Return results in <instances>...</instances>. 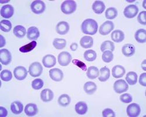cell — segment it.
I'll list each match as a JSON object with an SVG mask.
<instances>
[{"instance_id":"7c38bea8","label":"cell","mask_w":146,"mask_h":117,"mask_svg":"<svg viewBox=\"0 0 146 117\" xmlns=\"http://www.w3.org/2000/svg\"><path fill=\"white\" fill-rule=\"evenodd\" d=\"M14 74L16 79L18 80H23L28 74V72L26 68L23 66H18L14 70Z\"/></svg>"},{"instance_id":"4316f807","label":"cell","mask_w":146,"mask_h":117,"mask_svg":"<svg viewBox=\"0 0 146 117\" xmlns=\"http://www.w3.org/2000/svg\"><path fill=\"white\" fill-rule=\"evenodd\" d=\"M135 37L137 42L140 43H144L146 42V32L144 29L137 30L135 33Z\"/></svg>"},{"instance_id":"6da1fadb","label":"cell","mask_w":146,"mask_h":117,"mask_svg":"<svg viewBox=\"0 0 146 117\" xmlns=\"http://www.w3.org/2000/svg\"><path fill=\"white\" fill-rule=\"evenodd\" d=\"M98 28V23L92 19H86L83 21L81 25V31L84 34L86 35H95L97 32Z\"/></svg>"},{"instance_id":"83f0119b","label":"cell","mask_w":146,"mask_h":117,"mask_svg":"<svg viewBox=\"0 0 146 117\" xmlns=\"http://www.w3.org/2000/svg\"><path fill=\"white\" fill-rule=\"evenodd\" d=\"M100 76L98 79L101 82H105L107 81L110 77V70L106 67H102L100 69Z\"/></svg>"},{"instance_id":"7a4b0ae2","label":"cell","mask_w":146,"mask_h":117,"mask_svg":"<svg viewBox=\"0 0 146 117\" xmlns=\"http://www.w3.org/2000/svg\"><path fill=\"white\" fill-rule=\"evenodd\" d=\"M77 9V4L72 0H67L64 1L61 5V10L63 13L67 15H70L74 13Z\"/></svg>"},{"instance_id":"bcb514c9","label":"cell","mask_w":146,"mask_h":117,"mask_svg":"<svg viewBox=\"0 0 146 117\" xmlns=\"http://www.w3.org/2000/svg\"><path fill=\"white\" fill-rule=\"evenodd\" d=\"M139 83L140 85L145 87L146 86V73H142L139 78Z\"/></svg>"},{"instance_id":"8992f818","label":"cell","mask_w":146,"mask_h":117,"mask_svg":"<svg viewBox=\"0 0 146 117\" xmlns=\"http://www.w3.org/2000/svg\"><path fill=\"white\" fill-rule=\"evenodd\" d=\"M113 89L116 93L121 94L126 92L129 89V86L124 80H119L115 82Z\"/></svg>"},{"instance_id":"f6af8a7d","label":"cell","mask_w":146,"mask_h":117,"mask_svg":"<svg viewBox=\"0 0 146 117\" xmlns=\"http://www.w3.org/2000/svg\"><path fill=\"white\" fill-rule=\"evenodd\" d=\"M72 63L74 64L77 66L78 67H79L80 68H81L82 70H84V71H86L87 70V67H86V65L83 62H81V61H79L78 60H76V59H74L72 60Z\"/></svg>"},{"instance_id":"603a6c76","label":"cell","mask_w":146,"mask_h":117,"mask_svg":"<svg viewBox=\"0 0 146 117\" xmlns=\"http://www.w3.org/2000/svg\"><path fill=\"white\" fill-rule=\"evenodd\" d=\"M76 112L78 115H84L86 114L88 110V106L87 104L84 101L78 102L75 105Z\"/></svg>"},{"instance_id":"60d3db41","label":"cell","mask_w":146,"mask_h":117,"mask_svg":"<svg viewBox=\"0 0 146 117\" xmlns=\"http://www.w3.org/2000/svg\"><path fill=\"white\" fill-rule=\"evenodd\" d=\"M13 78V74L9 70H4L1 73V78L4 81H9Z\"/></svg>"},{"instance_id":"d6a6232c","label":"cell","mask_w":146,"mask_h":117,"mask_svg":"<svg viewBox=\"0 0 146 117\" xmlns=\"http://www.w3.org/2000/svg\"><path fill=\"white\" fill-rule=\"evenodd\" d=\"M53 45L56 49H63L67 45V42L64 39L56 38L54 39Z\"/></svg>"},{"instance_id":"30bf717a","label":"cell","mask_w":146,"mask_h":117,"mask_svg":"<svg viewBox=\"0 0 146 117\" xmlns=\"http://www.w3.org/2000/svg\"><path fill=\"white\" fill-rule=\"evenodd\" d=\"M12 60L11 52L7 49L0 51V62L4 65L9 64Z\"/></svg>"},{"instance_id":"4fadbf2b","label":"cell","mask_w":146,"mask_h":117,"mask_svg":"<svg viewBox=\"0 0 146 117\" xmlns=\"http://www.w3.org/2000/svg\"><path fill=\"white\" fill-rule=\"evenodd\" d=\"M49 76L53 81L56 82L62 81L64 77L63 72L60 69L57 68H54L50 70Z\"/></svg>"},{"instance_id":"277c9868","label":"cell","mask_w":146,"mask_h":117,"mask_svg":"<svg viewBox=\"0 0 146 117\" xmlns=\"http://www.w3.org/2000/svg\"><path fill=\"white\" fill-rule=\"evenodd\" d=\"M31 8L33 13L36 14H42L45 11L46 5L44 3L40 0H36L32 3Z\"/></svg>"},{"instance_id":"9c48e42d","label":"cell","mask_w":146,"mask_h":117,"mask_svg":"<svg viewBox=\"0 0 146 117\" xmlns=\"http://www.w3.org/2000/svg\"><path fill=\"white\" fill-rule=\"evenodd\" d=\"M114 24L112 21H106L101 25L100 28V33L104 36L108 35L114 29Z\"/></svg>"},{"instance_id":"7402d4cb","label":"cell","mask_w":146,"mask_h":117,"mask_svg":"<svg viewBox=\"0 0 146 117\" xmlns=\"http://www.w3.org/2000/svg\"><path fill=\"white\" fill-rule=\"evenodd\" d=\"M80 45L84 49H88L92 47L94 40L91 37L84 36L80 40Z\"/></svg>"},{"instance_id":"ba28073f","label":"cell","mask_w":146,"mask_h":117,"mask_svg":"<svg viewBox=\"0 0 146 117\" xmlns=\"http://www.w3.org/2000/svg\"><path fill=\"white\" fill-rule=\"evenodd\" d=\"M139 13V8L135 5H129L127 6L125 9L123 14L127 18H135Z\"/></svg>"},{"instance_id":"5b68a950","label":"cell","mask_w":146,"mask_h":117,"mask_svg":"<svg viewBox=\"0 0 146 117\" xmlns=\"http://www.w3.org/2000/svg\"><path fill=\"white\" fill-rule=\"evenodd\" d=\"M72 60L71 54L67 52H61L58 56V62L62 66H68Z\"/></svg>"},{"instance_id":"4dcf8cb0","label":"cell","mask_w":146,"mask_h":117,"mask_svg":"<svg viewBox=\"0 0 146 117\" xmlns=\"http://www.w3.org/2000/svg\"><path fill=\"white\" fill-rule=\"evenodd\" d=\"M13 32L17 37L22 38L25 36L26 29L22 25H17L14 28Z\"/></svg>"},{"instance_id":"3957f363","label":"cell","mask_w":146,"mask_h":117,"mask_svg":"<svg viewBox=\"0 0 146 117\" xmlns=\"http://www.w3.org/2000/svg\"><path fill=\"white\" fill-rule=\"evenodd\" d=\"M43 72V67L39 62H34L32 63L29 68V73L33 77L40 76Z\"/></svg>"},{"instance_id":"d590c367","label":"cell","mask_w":146,"mask_h":117,"mask_svg":"<svg viewBox=\"0 0 146 117\" xmlns=\"http://www.w3.org/2000/svg\"><path fill=\"white\" fill-rule=\"evenodd\" d=\"M117 16V11L115 8L110 7L106 9L105 17L108 19H113Z\"/></svg>"},{"instance_id":"7bdbcfd3","label":"cell","mask_w":146,"mask_h":117,"mask_svg":"<svg viewBox=\"0 0 146 117\" xmlns=\"http://www.w3.org/2000/svg\"><path fill=\"white\" fill-rule=\"evenodd\" d=\"M115 113L111 108H106L102 111V116L104 117H115Z\"/></svg>"},{"instance_id":"836d02e7","label":"cell","mask_w":146,"mask_h":117,"mask_svg":"<svg viewBox=\"0 0 146 117\" xmlns=\"http://www.w3.org/2000/svg\"><path fill=\"white\" fill-rule=\"evenodd\" d=\"M71 102V98L67 94L61 95L58 99V103L62 107H67Z\"/></svg>"},{"instance_id":"ee69618b","label":"cell","mask_w":146,"mask_h":117,"mask_svg":"<svg viewBox=\"0 0 146 117\" xmlns=\"http://www.w3.org/2000/svg\"><path fill=\"white\" fill-rule=\"evenodd\" d=\"M137 20L139 22L141 25H146V22H145V11H141V13L139 14L138 17H137Z\"/></svg>"},{"instance_id":"74e56055","label":"cell","mask_w":146,"mask_h":117,"mask_svg":"<svg viewBox=\"0 0 146 117\" xmlns=\"http://www.w3.org/2000/svg\"><path fill=\"white\" fill-rule=\"evenodd\" d=\"M0 28L3 32H8L12 28V23L8 20H2L0 22Z\"/></svg>"},{"instance_id":"2e32d148","label":"cell","mask_w":146,"mask_h":117,"mask_svg":"<svg viewBox=\"0 0 146 117\" xmlns=\"http://www.w3.org/2000/svg\"><path fill=\"white\" fill-rule=\"evenodd\" d=\"M40 36V32L38 28L32 27L28 28L27 32V38L29 40L35 41Z\"/></svg>"},{"instance_id":"ab89813d","label":"cell","mask_w":146,"mask_h":117,"mask_svg":"<svg viewBox=\"0 0 146 117\" xmlns=\"http://www.w3.org/2000/svg\"><path fill=\"white\" fill-rule=\"evenodd\" d=\"M44 85L43 81L40 78L35 79L32 83V87L34 90H38L41 89Z\"/></svg>"},{"instance_id":"f35d334b","label":"cell","mask_w":146,"mask_h":117,"mask_svg":"<svg viewBox=\"0 0 146 117\" xmlns=\"http://www.w3.org/2000/svg\"><path fill=\"white\" fill-rule=\"evenodd\" d=\"M102 60L105 63H110L113 59V54L111 51H105L102 56Z\"/></svg>"},{"instance_id":"d4e9b609","label":"cell","mask_w":146,"mask_h":117,"mask_svg":"<svg viewBox=\"0 0 146 117\" xmlns=\"http://www.w3.org/2000/svg\"><path fill=\"white\" fill-rule=\"evenodd\" d=\"M97 86L96 84L92 81L86 82L84 85V90L87 94L89 95H92L96 91Z\"/></svg>"},{"instance_id":"1f68e13d","label":"cell","mask_w":146,"mask_h":117,"mask_svg":"<svg viewBox=\"0 0 146 117\" xmlns=\"http://www.w3.org/2000/svg\"><path fill=\"white\" fill-rule=\"evenodd\" d=\"M36 45H37V42H36L35 41H33L27 45H25L19 48V51L22 53L29 52L36 48Z\"/></svg>"},{"instance_id":"f546056e","label":"cell","mask_w":146,"mask_h":117,"mask_svg":"<svg viewBox=\"0 0 146 117\" xmlns=\"http://www.w3.org/2000/svg\"><path fill=\"white\" fill-rule=\"evenodd\" d=\"M126 80L129 84L131 86L135 85L137 82V74L134 72H130L126 74Z\"/></svg>"},{"instance_id":"8d00e7d4","label":"cell","mask_w":146,"mask_h":117,"mask_svg":"<svg viewBox=\"0 0 146 117\" xmlns=\"http://www.w3.org/2000/svg\"><path fill=\"white\" fill-rule=\"evenodd\" d=\"M96 53L93 50H88L84 53V58L88 62H93L96 58Z\"/></svg>"},{"instance_id":"44dd1931","label":"cell","mask_w":146,"mask_h":117,"mask_svg":"<svg viewBox=\"0 0 146 117\" xmlns=\"http://www.w3.org/2000/svg\"><path fill=\"white\" fill-rule=\"evenodd\" d=\"M11 110L12 112L15 115L20 114L23 110V105L21 102L15 101L12 102L11 105Z\"/></svg>"},{"instance_id":"ffe728a7","label":"cell","mask_w":146,"mask_h":117,"mask_svg":"<svg viewBox=\"0 0 146 117\" xmlns=\"http://www.w3.org/2000/svg\"><path fill=\"white\" fill-rule=\"evenodd\" d=\"M92 10L96 14H101L104 12L105 5L104 2L101 1H95L92 6Z\"/></svg>"},{"instance_id":"c3c4849f","label":"cell","mask_w":146,"mask_h":117,"mask_svg":"<svg viewBox=\"0 0 146 117\" xmlns=\"http://www.w3.org/2000/svg\"><path fill=\"white\" fill-rule=\"evenodd\" d=\"M78 48V45L76 43H72L70 46V49L72 51H76Z\"/></svg>"},{"instance_id":"8fae6325","label":"cell","mask_w":146,"mask_h":117,"mask_svg":"<svg viewBox=\"0 0 146 117\" xmlns=\"http://www.w3.org/2000/svg\"><path fill=\"white\" fill-rule=\"evenodd\" d=\"M0 14L2 17L4 18H10L14 14V8L11 5L8 4L1 7Z\"/></svg>"},{"instance_id":"681fc988","label":"cell","mask_w":146,"mask_h":117,"mask_svg":"<svg viewBox=\"0 0 146 117\" xmlns=\"http://www.w3.org/2000/svg\"><path fill=\"white\" fill-rule=\"evenodd\" d=\"M1 45H0V48H3V46L5 45L6 41L5 38L3 37V35H1Z\"/></svg>"},{"instance_id":"ac0fdd59","label":"cell","mask_w":146,"mask_h":117,"mask_svg":"<svg viewBox=\"0 0 146 117\" xmlns=\"http://www.w3.org/2000/svg\"><path fill=\"white\" fill-rule=\"evenodd\" d=\"M53 92L50 89H44L40 93V98L43 102H50L53 99Z\"/></svg>"},{"instance_id":"52a82bcc","label":"cell","mask_w":146,"mask_h":117,"mask_svg":"<svg viewBox=\"0 0 146 117\" xmlns=\"http://www.w3.org/2000/svg\"><path fill=\"white\" fill-rule=\"evenodd\" d=\"M126 112L127 115L130 117H137L140 114L141 108L139 104L133 103L128 105Z\"/></svg>"},{"instance_id":"f907efd6","label":"cell","mask_w":146,"mask_h":117,"mask_svg":"<svg viewBox=\"0 0 146 117\" xmlns=\"http://www.w3.org/2000/svg\"><path fill=\"white\" fill-rule=\"evenodd\" d=\"M141 66V68L144 70V71H145V70H146V68H145V60H143Z\"/></svg>"},{"instance_id":"d6986e66","label":"cell","mask_w":146,"mask_h":117,"mask_svg":"<svg viewBox=\"0 0 146 117\" xmlns=\"http://www.w3.org/2000/svg\"><path fill=\"white\" fill-rule=\"evenodd\" d=\"M38 112V108L35 104H28L25 108V113L28 116H33Z\"/></svg>"},{"instance_id":"b9f144b4","label":"cell","mask_w":146,"mask_h":117,"mask_svg":"<svg viewBox=\"0 0 146 117\" xmlns=\"http://www.w3.org/2000/svg\"><path fill=\"white\" fill-rule=\"evenodd\" d=\"M120 100L121 102L124 103H130L132 101V96L129 93H125L123 94L120 96Z\"/></svg>"},{"instance_id":"5bb4252c","label":"cell","mask_w":146,"mask_h":117,"mask_svg":"<svg viewBox=\"0 0 146 117\" xmlns=\"http://www.w3.org/2000/svg\"><path fill=\"white\" fill-rule=\"evenodd\" d=\"M42 63L45 67L51 68L56 65V58L52 55H47L43 57Z\"/></svg>"},{"instance_id":"9a60e30c","label":"cell","mask_w":146,"mask_h":117,"mask_svg":"<svg viewBox=\"0 0 146 117\" xmlns=\"http://www.w3.org/2000/svg\"><path fill=\"white\" fill-rule=\"evenodd\" d=\"M70 30L68 23L66 21H61L57 23L56 26V32L61 35L67 34Z\"/></svg>"},{"instance_id":"f1b7e54d","label":"cell","mask_w":146,"mask_h":117,"mask_svg":"<svg viewBox=\"0 0 146 117\" xmlns=\"http://www.w3.org/2000/svg\"><path fill=\"white\" fill-rule=\"evenodd\" d=\"M99 74L100 71L96 67L91 66L87 70V76L90 79H95L99 76Z\"/></svg>"},{"instance_id":"7dc6e473","label":"cell","mask_w":146,"mask_h":117,"mask_svg":"<svg viewBox=\"0 0 146 117\" xmlns=\"http://www.w3.org/2000/svg\"><path fill=\"white\" fill-rule=\"evenodd\" d=\"M7 114H8V111L6 108L3 107H0V116L1 117H4V116H7Z\"/></svg>"},{"instance_id":"e575fe53","label":"cell","mask_w":146,"mask_h":117,"mask_svg":"<svg viewBox=\"0 0 146 117\" xmlns=\"http://www.w3.org/2000/svg\"><path fill=\"white\" fill-rule=\"evenodd\" d=\"M115 50V45L114 43L110 41H104L101 46V51L104 52L105 51H111L112 52Z\"/></svg>"},{"instance_id":"cb8c5ba5","label":"cell","mask_w":146,"mask_h":117,"mask_svg":"<svg viewBox=\"0 0 146 117\" xmlns=\"http://www.w3.org/2000/svg\"><path fill=\"white\" fill-rule=\"evenodd\" d=\"M121 52L126 57L132 56L135 53V47L131 44H126L123 46Z\"/></svg>"},{"instance_id":"e0dca14e","label":"cell","mask_w":146,"mask_h":117,"mask_svg":"<svg viewBox=\"0 0 146 117\" xmlns=\"http://www.w3.org/2000/svg\"><path fill=\"white\" fill-rule=\"evenodd\" d=\"M125 68L121 65H116L114 66L112 70V76L116 78L122 77L125 75Z\"/></svg>"},{"instance_id":"484cf974","label":"cell","mask_w":146,"mask_h":117,"mask_svg":"<svg viewBox=\"0 0 146 117\" xmlns=\"http://www.w3.org/2000/svg\"><path fill=\"white\" fill-rule=\"evenodd\" d=\"M111 38L114 42L120 43L124 40L125 34L123 31L120 30H115L111 34Z\"/></svg>"}]
</instances>
